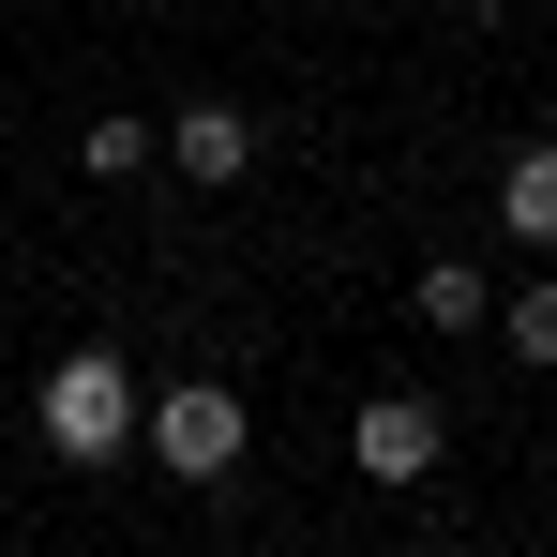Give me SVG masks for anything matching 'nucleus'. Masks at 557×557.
<instances>
[{
	"label": "nucleus",
	"mask_w": 557,
	"mask_h": 557,
	"mask_svg": "<svg viewBox=\"0 0 557 557\" xmlns=\"http://www.w3.org/2000/svg\"><path fill=\"white\" fill-rule=\"evenodd\" d=\"M136 407H151V392H136L121 347H61L46 392H30V422H46V453H61V467H121V453H136Z\"/></svg>",
	"instance_id": "1"
},
{
	"label": "nucleus",
	"mask_w": 557,
	"mask_h": 557,
	"mask_svg": "<svg viewBox=\"0 0 557 557\" xmlns=\"http://www.w3.org/2000/svg\"><path fill=\"white\" fill-rule=\"evenodd\" d=\"M136 453L166 467V482H226V467H242V392H226V376L151 392V407H136Z\"/></svg>",
	"instance_id": "2"
},
{
	"label": "nucleus",
	"mask_w": 557,
	"mask_h": 557,
	"mask_svg": "<svg viewBox=\"0 0 557 557\" xmlns=\"http://www.w3.org/2000/svg\"><path fill=\"white\" fill-rule=\"evenodd\" d=\"M437 453H453V422H437L422 392H376L362 422H347V467H362V482H422Z\"/></svg>",
	"instance_id": "3"
},
{
	"label": "nucleus",
	"mask_w": 557,
	"mask_h": 557,
	"mask_svg": "<svg viewBox=\"0 0 557 557\" xmlns=\"http://www.w3.org/2000/svg\"><path fill=\"white\" fill-rule=\"evenodd\" d=\"M166 166H182L196 196H226L257 166V121H242V106H182V121H166Z\"/></svg>",
	"instance_id": "4"
},
{
	"label": "nucleus",
	"mask_w": 557,
	"mask_h": 557,
	"mask_svg": "<svg viewBox=\"0 0 557 557\" xmlns=\"http://www.w3.org/2000/svg\"><path fill=\"white\" fill-rule=\"evenodd\" d=\"M497 226H512V242H557V136H528V151L497 166Z\"/></svg>",
	"instance_id": "5"
},
{
	"label": "nucleus",
	"mask_w": 557,
	"mask_h": 557,
	"mask_svg": "<svg viewBox=\"0 0 557 557\" xmlns=\"http://www.w3.org/2000/svg\"><path fill=\"white\" fill-rule=\"evenodd\" d=\"M407 317H422V332H482V317H497V286L467 272V257H437V272L407 286Z\"/></svg>",
	"instance_id": "6"
},
{
	"label": "nucleus",
	"mask_w": 557,
	"mask_h": 557,
	"mask_svg": "<svg viewBox=\"0 0 557 557\" xmlns=\"http://www.w3.org/2000/svg\"><path fill=\"white\" fill-rule=\"evenodd\" d=\"M497 347L528 376H557V286H512V317H497Z\"/></svg>",
	"instance_id": "7"
},
{
	"label": "nucleus",
	"mask_w": 557,
	"mask_h": 557,
	"mask_svg": "<svg viewBox=\"0 0 557 557\" xmlns=\"http://www.w3.org/2000/svg\"><path fill=\"white\" fill-rule=\"evenodd\" d=\"M151 166V121H91V182H136Z\"/></svg>",
	"instance_id": "8"
}]
</instances>
